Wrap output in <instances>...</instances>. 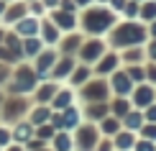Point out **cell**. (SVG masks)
I'll use <instances>...</instances> for the list:
<instances>
[{
    "label": "cell",
    "mask_w": 156,
    "mask_h": 151,
    "mask_svg": "<svg viewBox=\"0 0 156 151\" xmlns=\"http://www.w3.org/2000/svg\"><path fill=\"white\" fill-rule=\"evenodd\" d=\"M69 102H72V92H67V90L54 95V108H69Z\"/></svg>",
    "instance_id": "cell-18"
},
{
    "label": "cell",
    "mask_w": 156,
    "mask_h": 151,
    "mask_svg": "<svg viewBox=\"0 0 156 151\" xmlns=\"http://www.w3.org/2000/svg\"><path fill=\"white\" fill-rule=\"evenodd\" d=\"M10 131H13V141H16V143H21V146H26V143H28V141L36 136L34 123H31V120H28V123H26V120H18Z\"/></svg>",
    "instance_id": "cell-5"
},
{
    "label": "cell",
    "mask_w": 156,
    "mask_h": 151,
    "mask_svg": "<svg viewBox=\"0 0 156 151\" xmlns=\"http://www.w3.org/2000/svg\"><path fill=\"white\" fill-rule=\"evenodd\" d=\"M72 69H74L72 59H62L59 64H54V77H67V74H69Z\"/></svg>",
    "instance_id": "cell-17"
},
{
    "label": "cell",
    "mask_w": 156,
    "mask_h": 151,
    "mask_svg": "<svg viewBox=\"0 0 156 151\" xmlns=\"http://www.w3.org/2000/svg\"><path fill=\"white\" fill-rule=\"evenodd\" d=\"M148 118H151V120H156V108H151V110H148Z\"/></svg>",
    "instance_id": "cell-39"
},
{
    "label": "cell",
    "mask_w": 156,
    "mask_h": 151,
    "mask_svg": "<svg viewBox=\"0 0 156 151\" xmlns=\"http://www.w3.org/2000/svg\"><path fill=\"white\" fill-rule=\"evenodd\" d=\"M126 110H128V105L123 102V100H120V102H115V113H118V115H126Z\"/></svg>",
    "instance_id": "cell-32"
},
{
    "label": "cell",
    "mask_w": 156,
    "mask_h": 151,
    "mask_svg": "<svg viewBox=\"0 0 156 151\" xmlns=\"http://www.w3.org/2000/svg\"><path fill=\"white\" fill-rule=\"evenodd\" d=\"M3 151H26V146H21V143H16V141H13V143H8V146H5Z\"/></svg>",
    "instance_id": "cell-31"
},
{
    "label": "cell",
    "mask_w": 156,
    "mask_h": 151,
    "mask_svg": "<svg viewBox=\"0 0 156 151\" xmlns=\"http://www.w3.org/2000/svg\"><path fill=\"white\" fill-rule=\"evenodd\" d=\"M54 133H56L54 126H46V123H44V126H36V136H38V138H44V141L54 138Z\"/></svg>",
    "instance_id": "cell-21"
},
{
    "label": "cell",
    "mask_w": 156,
    "mask_h": 151,
    "mask_svg": "<svg viewBox=\"0 0 156 151\" xmlns=\"http://www.w3.org/2000/svg\"><path fill=\"white\" fill-rule=\"evenodd\" d=\"M84 28L90 31V34H102V31H108V26L113 23V16H110L108 10H87L84 13Z\"/></svg>",
    "instance_id": "cell-1"
},
{
    "label": "cell",
    "mask_w": 156,
    "mask_h": 151,
    "mask_svg": "<svg viewBox=\"0 0 156 151\" xmlns=\"http://www.w3.org/2000/svg\"><path fill=\"white\" fill-rule=\"evenodd\" d=\"M23 13H26V10H23V5H13V8L5 13V21H21Z\"/></svg>",
    "instance_id": "cell-22"
},
{
    "label": "cell",
    "mask_w": 156,
    "mask_h": 151,
    "mask_svg": "<svg viewBox=\"0 0 156 151\" xmlns=\"http://www.w3.org/2000/svg\"><path fill=\"white\" fill-rule=\"evenodd\" d=\"M138 123H141V118H138V113H133V115H128V126H138Z\"/></svg>",
    "instance_id": "cell-33"
},
{
    "label": "cell",
    "mask_w": 156,
    "mask_h": 151,
    "mask_svg": "<svg viewBox=\"0 0 156 151\" xmlns=\"http://www.w3.org/2000/svg\"><path fill=\"white\" fill-rule=\"evenodd\" d=\"M138 151H154L151 143H138Z\"/></svg>",
    "instance_id": "cell-37"
},
{
    "label": "cell",
    "mask_w": 156,
    "mask_h": 151,
    "mask_svg": "<svg viewBox=\"0 0 156 151\" xmlns=\"http://www.w3.org/2000/svg\"><path fill=\"white\" fill-rule=\"evenodd\" d=\"M77 3H82V5H84V3H87V0H77Z\"/></svg>",
    "instance_id": "cell-45"
},
{
    "label": "cell",
    "mask_w": 156,
    "mask_h": 151,
    "mask_svg": "<svg viewBox=\"0 0 156 151\" xmlns=\"http://www.w3.org/2000/svg\"><path fill=\"white\" fill-rule=\"evenodd\" d=\"M51 123H54V128H74L80 123V115H77L74 108H67L64 113H56L51 118Z\"/></svg>",
    "instance_id": "cell-6"
},
{
    "label": "cell",
    "mask_w": 156,
    "mask_h": 151,
    "mask_svg": "<svg viewBox=\"0 0 156 151\" xmlns=\"http://www.w3.org/2000/svg\"><path fill=\"white\" fill-rule=\"evenodd\" d=\"M141 16H144L146 21H154V18H156V3H144V8H141Z\"/></svg>",
    "instance_id": "cell-24"
},
{
    "label": "cell",
    "mask_w": 156,
    "mask_h": 151,
    "mask_svg": "<svg viewBox=\"0 0 156 151\" xmlns=\"http://www.w3.org/2000/svg\"><path fill=\"white\" fill-rule=\"evenodd\" d=\"M123 13H126V16H136V13H138V8H136L133 3H128V5H126V10H123Z\"/></svg>",
    "instance_id": "cell-35"
},
{
    "label": "cell",
    "mask_w": 156,
    "mask_h": 151,
    "mask_svg": "<svg viewBox=\"0 0 156 151\" xmlns=\"http://www.w3.org/2000/svg\"><path fill=\"white\" fill-rule=\"evenodd\" d=\"M84 97H87V100H102V97H105V84H100V82L87 84V87H84Z\"/></svg>",
    "instance_id": "cell-13"
},
{
    "label": "cell",
    "mask_w": 156,
    "mask_h": 151,
    "mask_svg": "<svg viewBox=\"0 0 156 151\" xmlns=\"http://www.w3.org/2000/svg\"><path fill=\"white\" fill-rule=\"evenodd\" d=\"M16 28H18V34H21L23 38H28V36H36L38 23L34 21V18H21V21L16 23Z\"/></svg>",
    "instance_id": "cell-8"
},
{
    "label": "cell",
    "mask_w": 156,
    "mask_h": 151,
    "mask_svg": "<svg viewBox=\"0 0 156 151\" xmlns=\"http://www.w3.org/2000/svg\"><path fill=\"white\" fill-rule=\"evenodd\" d=\"M151 100H154V90L151 87H141L138 95H136V102H138V105H148Z\"/></svg>",
    "instance_id": "cell-19"
},
{
    "label": "cell",
    "mask_w": 156,
    "mask_h": 151,
    "mask_svg": "<svg viewBox=\"0 0 156 151\" xmlns=\"http://www.w3.org/2000/svg\"><path fill=\"white\" fill-rule=\"evenodd\" d=\"M0 16H3V3H0Z\"/></svg>",
    "instance_id": "cell-44"
},
{
    "label": "cell",
    "mask_w": 156,
    "mask_h": 151,
    "mask_svg": "<svg viewBox=\"0 0 156 151\" xmlns=\"http://www.w3.org/2000/svg\"><path fill=\"white\" fill-rule=\"evenodd\" d=\"M23 54L26 56H38V54H41V41H36L34 36H28L23 41Z\"/></svg>",
    "instance_id": "cell-14"
},
{
    "label": "cell",
    "mask_w": 156,
    "mask_h": 151,
    "mask_svg": "<svg viewBox=\"0 0 156 151\" xmlns=\"http://www.w3.org/2000/svg\"><path fill=\"white\" fill-rule=\"evenodd\" d=\"M113 87L118 95H128L131 92V80H128V74H115L113 77Z\"/></svg>",
    "instance_id": "cell-11"
},
{
    "label": "cell",
    "mask_w": 156,
    "mask_h": 151,
    "mask_svg": "<svg viewBox=\"0 0 156 151\" xmlns=\"http://www.w3.org/2000/svg\"><path fill=\"white\" fill-rule=\"evenodd\" d=\"M54 21L59 23L62 28H72V26H74V18H72V13H69V10H67V13H56Z\"/></svg>",
    "instance_id": "cell-20"
},
{
    "label": "cell",
    "mask_w": 156,
    "mask_h": 151,
    "mask_svg": "<svg viewBox=\"0 0 156 151\" xmlns=\"http://www.w3.org/2000/svg\"><path fill=\"white\" fill-rule=\"evenodd\" d=\"M113 67H115V56H108V59H102V62H100V72H102V74H108Z\"/></svg>",
    "instance_id": "cell-27"
},
{
    "label": "cell",
    "mask_w": 156,
    "mask_h": 151,
    "mask_svg": "<svg viewBox=\"0 0 156 151\" xmlns=\"http://www.w3.org/2000/svg\"><path fill=\"white\" fill-rule=\"evenodd\" d=\"M87 77H90V69H87V67H80V69H74L72 82H77V84H80V82H84V80H87Z\"/></svg>",
    "instance_id": "cell-25"
},
{
    "label": "cell",
    "mask_w": 156,
    "mask_h": 151,
    "mask_svg": "<svg viewBox=\"0 0 156 151\" xmlns=\"http://www.w3.org/2000/svg\"><path fill=\"white\" fill-rule=\"evenodd\" d=\"M77 146H80V151H90L95 146V131L92 128H82L80 136H77Z\"/></svg>",
    "instance_id": "cell-9"
},
{
    "label": "cell",
    "mask_w": 156,
    "mask_h": 151,
    "mask_svg": "<svg viewBox=\"0 0 156 151\" xmlns=\"http://www.w3.org/2000/svg\"><path fill=\"white\" fill-rule=\"evenodd\" d=\"M151 80H156V67H154V69H151Z\"/></svg>",
    "instance_id": "cell-41"
},
{
    "label": "cell",
    "mask_w": 156,
    "mask_h": 151,
    "mask_svg": "<svg viewBox=\"0 0 156 151\" xmlns=\"http://www.w3.org/2000/svg\"><path fill=\"white\" fill-rule=\"evenodd\" d=\"M5 77H8V67H3V64H0V82H3Z\"/></svg>",
    "instance_id": "cell-38"
},
{
    "label": "cell",
    "mask_w": 156,
    "mask_h": 151,
    "mask_svg": "<svg viewBox=\"0 0 156 151\" xmlns=\"http://www.w3.org/2000/svg\"><path fill=\"white\" fill-rule=\"evenodd\" d=\"M102 110H105L102 105H95V108L90 110V115H92V118H100V115H102Z\"/></svg>",
    "instance_id": "cell-34"
},
{
    "label": "cell",
    "mask_w": 156,
    "mask_h": 151,
    "mask_svg": "<svg viewBox=\"0 0 156 151\" xmlns=\"http://www.w3.org/2000/svg\"><path fill=\"white\" fill-rule=\"evenodd\" d=\"M72 149V138L67 133H54V151H69Z\"/></svg>",
    "instance_id": "cell-15"
},
{
    "label": "cell",
    "mask_w": 156,
    "mask_h": 151,
    "mask_svg": "<svg viewBox=\"0 0 156 151\" xmlns=\"http://www.w3.org/2000/svg\"><path fill=\"white\" fill-rule=\"evenodd\" d=\"M56 64V54L54 51H46V54H38V62H36V77H46L49 69Z\"/></svg>",
    "instance_id": "cell-7"
},
{
    "label": "cell",
    "mask_w": 156,
    "mask_h": 151,
    "mask_svg": "<svg viewBox=\"0 0 156 151\" xmlns=\"http://www.w3.org/2000/svg\"><path fill=\"white\" fill-rule=\"evenodd\" d=\"M8 143H13V131L5 128V126H0V149H5Z\"/></svg>",
    "instance_id": "cell-23"
},
{
    "label": "cell",
    "mask_w": 156,
    "mask_h": 151,
    "mask_svg": "<svg viewBox=\"0 0 156 151\" xmlns=\"http://www.w3.org/2000/svg\"><path fill=\"white\" fill-rule=\"evenodd\" d=\"M3 118L5 120H16L18 123V118H21L26 113V100L23 97H10V100H3Z\"/></svg>",
    "instance_id": "cell-4"
},
{
    "label": "cell",
    "mask_w": 156,
    "mask_h": 151,
    "mask_svg": "<svg viewBox=\"0 0 156 151\" xmlns=\"http://www.w3.org/2000/svg\"><path fill=\"white\" fill-rule=\"evenodd\" d=\"M44 38H46L49 44H54L56 38H59V34H56V26H44Z\"/></svg>",
    "instance_id": "cell-26"
},
{
    "label": "cell",
    "mask_w": 156,
    "mask_h": 151,
    "mask_svg": "<svg viewBox=\"0 0 156 151\" xmlns=\"http://www.w3.org/2000/svg\"><path fill=\"white\" fill-rule=\"evenodd\" d=\"M151 34H154V36H156V23H154V31H151Z\"/></svg>",
    "instance_id": "cell-43"
},
{
    "label": "cell",
    "mask_w": 156,
    "mask_h": 151,
    "mask_svg": "<svg viewBox=\"0 0 156 151\" xmlns=\"http://www.w3.org/2000/svg\"><path fill=\"white\" fill-rule=\"evenodd\" d=\"M151 56L156 59V41H154V46H151Z\"/></svg>",
    "instance_id": "cell-40"
},
{
    "label": "cell",
    "mask_w": 156,
    "mask_h": 151,
    "mask_svg": "<svg viewBox=\"0 0 156 151\" xmlns=\"http://www.w3.org/2000/svg\"><path fill=\"white\" fill-rule=\"evenodd\" d=\"M118 146H120V149L133 146V138H131V136H120V138H118Z\"/></svg>",
    "instance_id": "cell-29"
},
{
    "label": "cell",
    "mask_w": 156,
    "mask_h": 151,
    "mask_svg": "<svg viewBox=\"0 0 156 151\" xmlns=\"http://www.w3.org/2000/svg\"><path fill=\"white\" fill-rule=\"evenodd\" d=\"M131 77H133V80H141V77H144V72H141L138 67H133V69H131Z\"/></svg>",
    "instance_id": "cell-36"
},
{
    "label": "cell",
    "mask_w": 156,
    "mask_h": 151,
    "mask_svg": "<svg viewBox=\"0 0 156 151\" xmlns=\"http://www.w3.org/2000/svg\"><path fill=\"white\" fill-rule=\"evenodd\" d=\"M54 95H56V87L54 84H41L38 87V102H49V100H54Z\"/></svg>",
    "instance_id": "cell-16"
},
{
    "label": "cell",
    "mask_w": 156,
    "mask_h": 151,
    "mask_svg": "<svg viewBox=\"0 0 156 151\" xmlns=\"http://www.w3.org/2000/svg\"><path fill=\"white\" fill-rule=\"evenodd\" d=\"M46 120H51V110L44 108V105H38L34 113H31V123H34V126H44Z\"/></svg>",
    "instance_id": "cell-12"
},
{
    "label": "cell",
    "mask_w": 156,
    "mask_h": 151,
    "mask_svg": "<svg viewBox=\"0 0 156 151\" xmlns=\"http://www.w3.org/2000/svg\"><path fill=\"white\" fill-rule=\"evenodd\" d=\"M100 54H102V44L100 41H90L87 46L82 49V59L84 62H92V59H97Z\"/></svg>",
    "instance_id": "cell-10"
},
{
    "label": "cell",
    "mask_w": 156,
    "mask_h": 151,
    "mask_svg": "<svg viewBox=\"0 0 156 151\" xmlns=\"http://www.w3.org/2000/svg\"><path fill=\"white\" fill-rule=\"evenodd\" d=\"M36 87V72L28 69V67H18L16 74H13V95H23V92H31V90Z\"/></svg>",
    "instance_id": "cell-2"
},
{
    "label": "cell",
    "mask_w": 156,
    "mask_h": 151,
    "mask_svg": "<svg viewBox=\"0 0 156 151\" xmlns=\"http://www.w3.org/2000/svg\"><path fill=\"white\" fill-rule=\"evenodd\" d=\"M144 136H146V138H156V126H146L144 128Z\"/></svg>",
    "instance_id": "cell-30"
},
{
    "label": "cell",
    "mask_w": 156,
    "mask_h": 151,
    "mask_svg": "<svg viewBox=\"0 0 156 151\" xmlns=\"http://www.w3.org/2000/svg\"><path fill=\"white\" fill-rule=\"evenodd\" d=\"M144 28L141 26H120L118 31H115V44H138V41H144Z\"/></svg>",
    "instance_id": "cell-3"
},
{
    "label": "cell",
    "mask_w": 156,
    "mask_h": 151,
    "mask_svg": "<svg viewBox=\"0 0 156 151\" xmlns=\"http://www.w3.org/2000/svg\"><path fill=\"white\" fill-rule=\"evenodd\" d=\"M102 128H105V133H115V131H118V120H113V118H110V120L102 123Z\"/></svg>",
    "instance_id": "cell-28"
},
{
    "label": "cell",
    "mask_w": 156,
    "mask_h": 151,
    "mask_svg": "<svg viewBox=\"0 0 156 151\" xmlns=\"http://www.w3.org/2000/svg\"><path fill=\"white\" fill-rule=\"evenodd\" d=\"M34 151H49V149H46V146H41V149H34Z\"/></svg>",
    "instance_id": "cell-42"
}]
</instances>
